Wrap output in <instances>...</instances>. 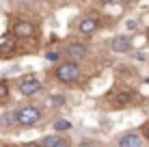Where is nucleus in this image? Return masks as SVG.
Instances as JSON below:
<instances>
[{
	"label": "nucleus",
	"instance_id": "nucleus-15",
	"mask_svg": "<svg viewBox=\"0 0 149 147\" xmlns=\"http://www.w3.org/2000/svg\"><path fill=\"white\" fill-rule=\"evenodd\" d=\"M78 147H95V143H91V141H84V143H80Z\"/></svg>",
	"mask_w": 149,
	"mask_h": 147
},
{
	"label": "nucleus",
	"instance_id": "nucleus-5",
	"mask_svg": "<svg viewBox=\"0 0 149 147\" xmlns=\"http://www.w3.org/2000/svg\"><path fill=\"white\" fill-rule=\"evenodd\" d=\"M13 35H15V37H19V39H28V37H33V35H35V26L30 22H17L13 26Z\"/></svg>",
	"mask_w": 149,
	"mask_h": 147
},
{
	"label": "nucleus",
	"instance_id": "nucleus-8",
	"mask_svg": "<svg viewBox=\"0 0 149 147\" xmlns=\"http://www.w3.org/2000/svg\"><path fill=\"white\" fill-rule=\"evenodd\" d=\"M141 145H143V141L136 132H125L119 139V147H141Z\"/></svg>",
	"mask_w": 149,
	"mask_h": 147
},
{
	"label": "nucleus",
	"instance_id": "nucleus-6",
	"mask_svg": "<svg viewBox=\"0 0 149 147\" xmlns=\"http://www.w3.org/2000/svg\"><path fill=\"white\" fill-rule=\"evenodd\" d=\"M97 28H100V22H97L95 17H84V20H80V24H78V30L82 35H93Z\"/></svg>",
	"mask_w": 149,
	"mask_h": 147
},
{
	"label": "nucleus",
	"instance_id": "nucleus-9",
	"mask_svg": "<svg viewBox=\"0 0 149 147\" xmlns=\"http://www.w3.org/2000/svg\"><path fill=\"white\" fill-rule=\"evenodd\" d=\"M15 50V39L9 37V35H4V37H0V54H11Z\"/></svg>",
	"mask_w": 149,
	"mask_h": 147
},
{
	"label": "nucleus",
	"instance_id": "nucleus-3",
	"mask_svg": "<svg viewBox=\"0 0 149 147\" xmlns=\"http://www.w3.org/2000/svg\"><path fill=\"white\" fill-rule=\"evenodd\" d=\"M65 56L69 61H74V63H80L82 59H86V45L82 43H69L67 48H65Z\"/></svg>",
	"mask_w": 149,
	"mask_h": 147
},
{
	"label": "nucleus",
	"instance_id": "nucleus-7",
	"mask_svg": "<svg viewBox=\"0 0 149 147\" xmlns=\"http://www.w3.org/2000/svg\"><path fill=\"white\" fill-rule=\"evenodd\" d=\"M110 48H112V52H130V48H132V43H130V39L127 37H112V41H110Z\"/></svg>",
	"mask_w": 149,
	"mask_h": 147
},
{
	"label": "nucleus",
	"instance_id": "nucleus-20",
	"mask_svg": "<svg viewBox=\"0 0 149 147\" xmlns=\"http://www.w3.org/2000/svg\"><path fill=\"white\" fill-rule=\"evenodd\" d=\"M147 82H149V78H147Z\"/></svg>",
	"mask_w": 149,
	"mask_h": 147
},
{
	"label": "nucleus",
	"instance_id": "nucleus-14",
	"mask_svg": "<svg viewBox=\"0 0 149 147\" xmlns=\"http://www.w3.org/2000/svg\"><path fill=\"white\" fill-rule=\"evenodd\" d=\"M125 28H127V30H136V22H134V20H127V22H125Z\"/></svg>",
	"mask_w": 149,
	"mask_h": 147
},
{
	"label": "nucleus",
	"instance_id": "nucleus-4",
	"mask_svg": "<svg viewBox=\"0 0 149 147\" xmlns=\"http://www.w3.org/2000/svg\"><path fill=\"white\" fill-rule=\"evenodd\" d=\"M39 91H41V80L33 78V76L19 82V93H22V95H26V98H28V95H35V93H39Z\"/></svg>",
	"mask_w": 149,
	"mask_h": 147
},
{
	"label": "nucleus",
	"instance_id": "nucleus-19",
	"mask_svg": "<svg viewBox=\"0 0 149 147\" xmlns=\"http://www.w3.org/2000/svg\"><path fill=\"white\" fill-rule=\"evenodd\" d=\"M145 136H147V141H149V123L145 125Z\"/></svg>",
	"mask_w": 149,
	"mask_h": 147
},
{
	"label": "nucleus",
	"instance_id": "nucleus-18",
	"mask_svg": "<svg viewBox=\"0 0 149 147\" xmlns=\"http://www.w3.org/2000/svg\"><path fill=\"white\" fill-rule=\"evenodd\" d=\"M22 147H41V145H37V143H26V145H22Z\"/></svg>",
	"mask_w": 149,
	"mask_h": 147
},
{
	"label": "nucleus",
	"instance_id": "nucleus-10",
	"mask_svg": "<svg viewBox=\"0 0 149 147\" xmlns=\"http://www.w3.org/2000/svg\"><path fill=\"white\" fill-rule=\"evenodd\" d=\"M58 141H61V136H45V139L41 141V147H54Z\"/></svg>",
	"mask_w": 149,
	"mask_h": 147
},
{
	"label": "nucleus",
	"instance_id": "nucleus-16",
	"mask_svg": "<svg viewBox=\"0 0 149 147\" xmlns=\"http://www.w3.org/2000/svg\"><path fill=\"white\" fill-rule=\"evenodd\" d=\"M54 147H69V143H67V141H58Z\"/></svg>",
	"mask_w": 149,
	"mask_h": 147
},
{
	"label": "nucleus",
	"instance_id": "nucleus-13",
	"mask_svg": "<svg viewBox=\"0 0 149 147\" xmlns=\"http://www.w3.org/2000/svg\"><path fill=\"white\" fill-rule=\"evenodd\" d=\"M7 95H9V87L2 82V80H0V100H2V98H7Z\"/></svg>",
	"mask_w": 149,
	"mask_h": 147
},
{
	"label": "nucleus",
	"instance_id": "nucleus-1",
	"mask_svg": "<svg viewBox=\"0 0 149 147\" xmlns=\"http://www.w3.org/2000/svg\"><path fill=\"white\" fill-rule=\"evenodd\" d=\"M56 78H58V82H65V84H71L76 82V80L80 78V67L74 63V61H69V63H63L56 67Z\"/></svg>",
	"mask_w": 149,
	"mask_h": 147
},
{
	"label": "nucleus",
	"instance_id": "nucleus-17",
	"mask_svg": "<svg viewBox=\"0 0 149 147\" xmlns=\"http://www.w3.org/2000/svg\"><path fill=\"white\" fill-rule=\"evenodd\" d=\"M48 59H50V61H56V59H58V54H54V52H50V54H48Z\"/></svg>",
	"mask_w": 149,
	"mask_h": 147
},
{
	"label": "nucleus",
	"instance_id": "nucleus-12",
	"mask_svg": "<svg viewBox=\"0 0 149 147\" xmlns=\"http://www.w3.org/2000/svg\"><path fill=\"white\" fill-rule=\"evenodd\" d=\"M48 102H50V106H63L65 104V98H63V95H52Z\"/></svg>",
	"mask_w": 149,
	"mask_h": 147
},
{
	"label": "nucleus",
	"instance_id": "nucleus-2",
	"mask_svg": "<svg viewBox=\"0 0 149 147\" xmlns=\"http://www.w3.org/2000/svg\"><path fill=\"white\" fill-rule=\"evenodd\" d=\"M15 117H17L19 125H35L41 119V110L37 106H24V108L15 110Z\"/></svg>",
	"mask_w": 149,
	"mask_h": 147
},
{
	"label": "nucleus",
	"instance_id": "nucleus-11",
	"mask_svg": "<svg viewBox=\"0 0 149 147\" xmlns=\"http://www.w3.org/2000/svg\"><path fill=\"white\" fill-rule=\"evenodd\" d=\"M69 128H71V123H69V121H65V119L54 121V130H56V132H61V130H69Z\"/></svg>",
	"mask_w": 149,
	"mask_h": 147
}]
</instances>
